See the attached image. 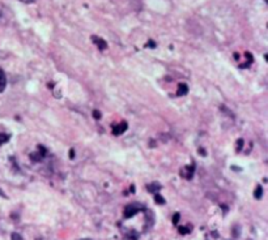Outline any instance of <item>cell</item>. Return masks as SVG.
I'll list each match as a JSON object with an SVG mask.
<instances>
[{"mask_svg": "<svg viewBox=\"0 0 268 240\" xmlns=\"http://www.w3.org/2000/svg\"><path fill=\"white\" fill-rule=\"evenodd\" d=\"M8 140H9V136H8V134H0V145L4 144V142H7Z\"/></svg>", "mask_w": 268, "mask_h": 240, "instance_id": "obj_13", "label": "cell"}, {"mask_svg": "<svg viewBox=\"0 0 268 240\" xmlns=\"http://www.w3.org/2000/svg\"><path fill=\"white\" fill-rule=\"evenodd\" d=\"M242 145H243V140H238V147H237V151H241Z\"/></svg>", "mask_w": 268, "mask_h": 240, "instance_id": "obj_17", "label": "cell"}, {"mask_svg": "<svg viewBox=\"0 0 268 240\" xmlns=\"http://www.w3.org/2000/svg\"><path fill=\"white\" fill-rule=\"evenodd\" d=\"M26 2H28V3H34L36 0H26Z\"/></svg>", "mask_w": 268, "mask_h": 240, "instance_id": "obj_18", "label": "cell"}, {"mask_svg": "<svg viewBox=\"0 0 268 240\" xmlns=\"http://www.w3.org/2000/svg\"><path fill=\"white\" fill-rule=\"evenodd\" d=\"M161 189V185L158 184V183H153V184H149L148 185V191L149 192H157Z\"/></svg>", "mask_w": 268, "mask_h": 240, "instance_id": "obj_7", "label": "cell"}, {"mask_svg": "<svg viewBox=\"0 0 268 240\" xmlns=\"http://www.w3.org/2000/svg\"><path fill=\"white\" fill-rule=\"evenodd\" d=\"M137 238H139V235L135 232V231H132V232L130 234V239H132V240H137Z\"/></svg>", "mask_w": 268, "mask_h": 240, "instance_id": "obj_15", "label": "cell"}, {"mask_svg": "<svg viewBox=\"0 0 268 240\" xmlns=\"http://www.w3.org/2000/svg\"><path fill=\"white\" fill-rule=\"evenodd\" d=\"M155 200H156V202L160 204V205L165 204V198L162 197V196H160V194H156V196H155Z\"/></svg>", "mask_w": 268, "mask_h": 240, "instance_id": "obj_10", "label": "cell"}, {"mask_svg": "<svg viewBox=\"0 0 268 240\" xmlns=\"http://www.w3.org/2000/svg\"><path fill=\"white\" fill-rule=\"evenodd\" d=\"M93 116H94V119H99V117H101V112L97 111V110H94L93 111Z\"/></svg>", "mask_w": 268, "mask_h": 240, "instance_id": "obj_16", "label": "cell"}, {"mask_svg": "<svg viewBox=\"0 0 268 240\" xmlns=\"http://www.w3.org/2000/svg\"><path fill=\"white\" fill-rule=\"evenodd\" d=\"M92 41H93L96 45H97V47L99 50H106L107 49V43L103 41V39H101V38H98V37H92Z\"/></svg>", "mask_w": 268, "mask_h": 240, "instance_id": "obj_4", "label": "cell"}, {"mask_svg": "<svg viewBox=\"0 0 268 240\" xmlns=\"http://www.w3.org/2000/svg\"><path fill=\"white\" fill-rule=\"evenodd\" d=\"M195 172V166H186L184 168L181 170V176L187 179V180H191L192 176H194Z\"/></svg>", "mask_w": 268, "mask_h": 240, "instance_id": "obj_2", "label": "cell"}, {"mask_svg": "<svg viewBox=\"0 0 268 240\" xmlns=\"http://www.w3.org/2000/svg\"><path fill=\"white\" fill-rule=\"evenodd\" d=\"M254 196H255V198H262V196H263V188H262L260 185L256 187L255 192H254Z\"/></svg>", "mask_w": 268, "mask_h": 240, "instance_id": "obj_8", "label": "cell"}, {"mask_svg": "<svg viewBox=\"0 0 268 240\" xmlns=\"http://www.w3.org/2000/svg\"><path fill=\"white\" fill-rule=\"evenodd\" d=\"M42 154H38V153H33V154H30V158L33 159V162H39V161H42Z\"/></svg>", "mask_w": 268, "mask_h": 240, "instance_id": "obj_9", "label": "cell"}, {"mask_svg": "<svg viewBox=\"0 0 268 240\" xmlns=\"http://www.w3.org/2000/svg\"><path fill=\"white\" fill-rule=\"evenodd\" d=\"M11 239H12V240H24V238L21 236L20 234H17V232H13V234L11 235Z\"/></svg>", "mask_w": 268, "mask_h": 240, "instance_id": "obj_12", "label": "cell"}, {"mask_svg": "<svg viewBox=\"0 0 268 240\" xmlns=\"http://www.w3.org/2000/svg\"><path fill=\"white\" fill-rule=\"evenodd\" d=\"M5 86H7V78H5L4 72L2 71V69H0V93H2V91H4Z\"/></svg>", "mask_w": 268, "mask_h": 240, "instance_id": "obj_6", "label": "cell"}, {"mask_svg": "<svg viewBox=\"0 0 268 240\" xmlns=\"http://www.w3.org/2000/svg\"><path fill=\"white\" fill-rule=\"evenodd\" d=\"M188 93V88L186 84H179L178 85V90H177V95L178 97H183V95H186Z\"/></svg>", "mask_w": 268, "mask_h": 240, "instance_id": "obj_5", "label": "cell"}, {"mask_svg": "<svg viewBox=\"0 0 268 240\" xmlns=\"http://www.w3.org/2000/svg\"><path fill=\"white\" fill-rule=\"evenodd\" d=\"M140 206H137V205H128V206H126V209H124V218H132L134 215H136L139 213V210H140Z\"/></svg>", "mask_w": 268, "mask_h": 240, "instance_id": "obj_1", "label": "cell"}, {"mask_svg": "<svg viewBox=\"0 0 268 240\" xmlns=\"http://www.w3.org/2000/svg\"><path fill=\"white\" fill-rule=\"evenodd\" d=\"M127 123L126 121H123V123H120V124H118V125H115L113 128V133L115 134V136H119V134H122V133H124L126 132V129H127Z\"/></svg>", "mask_w": 268, "mask_h": 240, "instance_id": "obj_3", "label": "cell"}, {"mask_svg": "<svg viewBox=\"0 0 268 240\" xmlns=\"http://www.w3.org/2000/svg\"><path fill=\"white\" fill-rule=\"evenodd\" d=\"M84 240H88V239H84Z\"/></svg>", "mask_w": 268, "mask_h": 240, "instance_id": "obj_19", "label": "cell"}, {"mask_svg": "<svg viewBox=\"0 0 268 240\" xmlns=\"http://www.w3.org/2000/svg\"><path fill=\"white\" fill-rule=\"evenodd\" d=\"M179 218H181V214H179V213H177V214L173 217V223H174V225H177L178 222H179Z\"/></svg>", "mask_w": 268, "mask_h": 240, "instance_id": "obj_14", "label": "cell"}, {"mask_svg": "<svg viewBox=\"0 0 268 240\" xmlns=\"http://www.w3.org/2000/svg\"><path fill=\"white\" fill-rule=\"evenodd\" d=\"M178 231H179V234H182V235H186V234H188V232H190V228H188V227H183V226H181V227L178 228Z\"/></svg>", "mask_w": 268, "mask_h": 240, "instance_id": "obj_11", "label": "cell"}]
</instances>
